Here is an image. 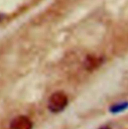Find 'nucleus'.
Returning a JSON list of instances; mask_svg holds the SVG:
<instances>
[{
    "label": "nucleus",
    "instance_id": "obj_1",
    "mask_svg": "<svg viewBox=\"0 0 128 129\" xmlns=\"http://www.w3.org/2000/svg\"><path fill=\"white\" fill-rule=\"evenodd\" d=\"M67 104L68 99L63 92H55L48 100V109L53 113H58L63 110Z\"/></svg>",
    "mask_w": 128,
    "mask_h": 129
},
{
    "label": "nucleus",
    "instance_id": "obj_2",
    "mask_svg": "<svg viewBox=\"0 0 128 129\" xmlns=\"http://www.w3.org/2000/svg\"><path fill=\"white\" fill-rule=\"evenodd\" d=\"M10 129H32V121L26 116H18L10 123Z\"/></svg>",
    "mask_w": 128,
    "mask_h": 129
},
{
    "label": "nucleus",
    "instance_id": "obj_3",
    "mask_svg": "<svg viewBox=\"0 0 128 129\" xmlns=\"http://www.w3.org/2000/svg\"><path fill=\"white\" fill-rule=\"evenodd\" d=\"M126 108H128V102H121V103H118V104H115V105L111 106L110 111L112 113H118V112H121V111L125 110Z\"/></svg>",
    "mask_w": 128,
    "mask_h": 129
},
{
    "label": "nucleus",
    "instance_id": "obj_4",
    "mask_svg": "<svg viewBox=\"0 0 128 129\" xmlns=\"http://www.w3.org/2000/svg\"><path fill=\"white\" fill-rule=\"evenodd\" d=\"M99 129H111L110 127H108V126H103V127H101V128Z\"/></svg>",
    "mask_w": 128,
    "mask_h": 129
}]
</instances>
